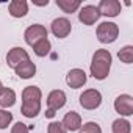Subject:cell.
I'll use <instances>...</instances> for the list:
<instances>
[{
    "label": "cell",
    "mask_w": 133,
    "mask_h": 133,
    "mask_svg": "<svg viewBox=\"0 0 133 133\" xmlns=\"http://www.w3.org/2000/svg\"><path fill=\"white\" fill-rule=\"evenodd\" d=\"M111 63H113V56H111L110 50L97 49L92 55L91 66H89V72H91L92 78H96L99 82L108 78L110 71H111Z\"/></svg>",
    "instance_id": "obj_1"
},
{
    "label": "cell",
    "mask_w": 133,
    "mask_h": 133,
    "mask_svg": "<svg viewBox=\"0 0 133 133\" xmlns=\"http://www.w3.org/2000/svg\"><path fill=\"white\" fill-rule=\"evenodd\" d=\"M97 39L102 44H113L119 36V25L110 21L100 22L97 25Z\"/></svg>",
    "instance_id": "obj_2"
},
{
    "label": "cell",
    "mask_w": 133,
    "mask_h": 133,
    "mask_svg": "<svg viewBox=\"0 0 133 133\" xmlns=\"http://www.w3.org/2000/svg\"><path fill=\"white\" fill-rule=\"evenodd\" d=\"M66 102H68V97H66V92L64 91H61V89H53V91H50L49 92V96H47V117H52V116H55V111H58V110H61L64 105H66Z\"/></svg>",
    "instance_id": "obj_3"
},
{
    "label": "cell",
    "mask_w": 133,
    "mask_h": 133,
    "mask_svg": "<svg viewBox=\"0 0 133 133\" xmlns=\"http://www.w3.org/2000/svg\"><path fill=\"white\" fill-rule=\"evenodd\" d=\"M78 102H80V107L85 110H89V111L97 110L102 105V94H100V91L91 88V89H86L80 94Z\"/></svg>",
    "instance_id": "obj_4"
},
{
    "label": "cell",
    "mask_w": 133,
    "mask_h": 133,
    "mask_svg": "<svg viewBox=\"0 0 133 133\" xmlns=\"http://www.w3.org/2000/svg\"><path fill=\"white\" fill-rule=\"evenodd\" d=\"M50 31L55 38L58 39H64V38H68L72 31V24L68 17H56L52 21L50 24Z\"/></svg>",
    "instance_id": "obj_5"
},
{
    "label": "cell",
    "mask_w": 133,
    "mask_h": 133,
    "mask_svg": "<svg viewBox=\"0 0 133 133\" xmlns=\"http://www.w3.org/2000/svg\"><path fill=\"white\" fill-rule=\"evenodd\" d=\"M47 35H49V31H47V28L44 27V25H41V24H33V25H30L27 30H25V33H24V39H25V42L30 45V47H33L36 42H39L41 39H47Z\"/></svg>",
    "instance_id": "obj_6"
},
{
    "label": "cell",
    "mask_w": 133,
    "mask_h": 133,
    "mask_svg": "<svg viewBox=\"0 0 133 133\" xmlns=\"http://www.w3.org/2000/svg\"><path fill=\"white\" fill-rule=\"evenodd\" d=\"M100 19V11L96 5H85L80 8L78 11V21L83 24V25H94L97 21Z\"/></svg>",
    "instance_id": "obj_7"
},
{
    "label": "cell",
    "mask_w": 133,
    "mask_h": 133,
    "mask_svg": "<svg viewBox=\"0 0 133 133\" xmlns=\"http://www.w3.org/2000/svg\"><path fill=\"white\" fill-rule=\"evenodd\" d=\"M114 110L121 117H128L133 114V97L130 94H121L114 100Z\"/></svg>",
    "instance_id": "obj_8"
},
{
    "label": "cell",
    "mask_w": 133,
    "mask_h": 133,
    "mask_svg": "<svg viewBox=\"0 0 133 133\" xmlns=\"http://www.w3.org/2000/svg\"><path fill=\"white\" fill-rule=\"evenodd\" d=\"M28 59H30V55L24 47H13L6 53V64L11 69H16L19 64H22V63H25Z\"/></svg>",
    "instance_id": "obj_9"
},
{
    "label": "cell",
    "mask_w": 133,
    "mask_h": 133,
    "mask_svg": "<svg viewBox=\"0 0 133 133\" xmlns=\"http://www.w3.org/2000/svg\"><path fill=\"white\" fill-rule=\"evenodd\" d=\"M88 82V75L83 69L80 68H75V69H71L68 72V75H66V83H68L69 88L72 89H78L82 86H85Z\"/></svg>",
    "instance_id": "obj_10"
},
{
    "label": "cell",
    "mask_w": 133,
    "mask_h": 133,
    "mask_svg": "<svg viewBox=\"0 0 133 133\" xmlns=\"http://www.w3.org/2000/svg\"><path fill=\"white\" fill-rule=\"evenodd\" d=\"M99 11H100V16H105V17H117L121 14V10H122V5L119 0H100V3L97 5Z\"/></svg>",
    "instance_id": "obj_11"
},
{
    "label": "cell",
    "mask_w": 133,
    "mask_h": 133,
    "mask_svg": "<svg viewBox=\"0 0 133 133\" xmlns=\"http://www.w3.org/2000/svg\"><path fill=\"white\" fill-rule=\"evenodd\" d=\"M63 127L68 130V131H78L83 125L82 122V116L77 113V111H69V113H66L63 121H61Z\"/></svg>",
    "instance_id": "obj_12"
},
{
    "label": "cell",
    "mask_w": 133,
    "mask_h": 133,
    "mask_svg": "<svg viewBox=\"0 0 133 133\" xmlns=\"http://www.w3.org/2000/svg\"><path fill=\"white\" fill-rule=\"evenodd\" d=\"M8 13L14 19L25 17L28 14V2L27 0H13L8 5Z\"/></svg>",
    "instance_id": "obj_13"
},
{
    "label": "cell",
    "mask_w": 133,
    "mask_h": 133,
    "mask_svg": "<svg viewBox=\"0 0 133 133\" xmlns=\"http://www.w3.org/2000/svg\"><path fill=\"white\" fill-rule=\"evenodd\" d=\"M14 72H16V75H17L19 78H22V80L33 78V77H35V74H36V64H35L31 59H28V61H25V63L19 64L17 68L14 69Z\"/></svg>",
    "instance_id": "obj_14"
},
{
    "label": "cell",
    "mask_w": 133,
    "mask_h": 133,
    "mask_svg": "<svg viewBox=\"0 0 133 133\" xmlns=\"http://www.w3.org/2000/svg\"><path fill=\"white\" fill-rule=\"evenodd\" d=\"M21 113L28 119L36 117L41 113V102H22Z\"/></svg>",
    "instance_id": "obj_15"
},
{
    "label": "cell",
    "mask_w": 133,
    "mask_h": 133,
    "mask_svg": "<svg viewBox=\"0 0 133 133\" xmlns=\"http://www.w3.org/2000/svg\"><path fill=\"white\" fill-rule=\"evenodd\" d=\"M42 91L38 86H27L22 91V102H41Z\"/></svg>",
    "instance_id": "obj_16"
},
{
    "label": "cell",
    "mask_w": 133,
    "mask_h": 133,
    "mask_svg": "<svg viewBox=\"0 0 133 133\" xmlns=\"http://www.w3.org/2000/svg\"><path fill=\"white\" fill-rule=\"evenodd\" d=\"M16 103V92L11 88H3V91L0 92V107L2 110L11 108Z\"/></svg>",
    "instance_id": "obj_17"
},
{
    "label": "cell",
    "mask_w": 133,
    "mask_h": 133,
    "mask_svg": "<svg viewBox=\"0 0 133 133\" xmlns=\"http://www.w3.org/2000/svg\"><path fill=\"white\" fill-rule=\"evenodd\" d=\"M56 6L66 14H72L82 6V2L80 0H56Z\"/></svg>",
    "instance_id": "obj_18"
},
{
    "label": "cell",
    "mask_w": 133,
    "mask_h": 133,
    "mask_svg": "<svg viewBox=\"0 0 133 133\" xmlns=\"http://www.w3.org/2000/svg\"><path fill=\"white\" fill-rule=\"evenodd\" d=\"M50 50H52V44H50L49 39H41L39 42H36V44L33 45V53H35L36 56H39V58L47 56V55L50 53Z\"/></svg>",
    "instance_id": "obj_19"
},
{
    "label": "cell",
    "mask_w": 133,
    "mask_h": 133,
    "mask_svg": "<svg viewBox=\"0 0 133 133\" xmlns=\"http://www.w3.org/2000/svg\"><path fill=\"white\" fill-rule=\"evenodd\" d=\"M111 131L113 133H131V124L125 117H119V119L113 121Z\"/></svg>",
    "instance_id": "obj_20"
},
{
    "label": "cell",
    "mask_w": 133,
    "mask_h": 133,
    "mask_svg": "<svg viewBox=\"0 0 133 133\" xmlns=\"http://www.w3.org/2000/svg\"><path fill=\"white\" fill-rule=\"evenodd\" d=\"M117 58L124 64H131L133 63V45H124L117 52Z\"/></svg>",
    "instance_id": "obj_21"
},
{
    "label": "cell",
    "mask_w": 133,
    "mask_h": 133,
    "mask_svg": "<svg viewBox=\"0 0 133 133\" xmlns=\"http://www.w3.org/2000/svg\"><path fill=\"white\" fill-rule=\"evenodd\" d=\"M11 122H13V113L0 108V130L8 128V125H11Z\"/></svg>",
    "instance_id": "obj_22"
},
{
    "label": "cell",
    "mask_w": 133,
    "mask_h": 133,
    "mask_svg": "<svg viewBox=\"0 0 133 133\" xmlns=\"http://www.w3.org/2000/svg\"><path fill=\"white\" fill-rule=\"evenodd\" d=\"M80 133H102V128H100V125H99L97 122L89 121V122H85V124L82 125Z\"/></svg>",
    "instance_id": "obj_23"
},
{
    "label": "cell",
    "mask_w": 133,
    "mask_h": 133,
    "mask_svg": "<svg viewBox=\"0 0 133 133\" xmlns=\"http://www.w3.org/2000/svg\"><path fill=\"white\" fill-rule=\"evenodd\" d=\"M47 133H68V130L63 127L61 122L53 121V122L49 124V127H47Z\"/></svg>",
    "instance_id": "obj_24"
},
{
    "label": "cell",
    "mask_w": 133,
    "mask_h": 133,
    "mask_svg": "<svg viewBox=\"0 0 133 133\" xmlns=\"http://www.w3.org/2000/svg\"><path fill=\"white\" fill-rule=\"evenodd\" d=\"M11 133H30V128H28V125L27 124H24V122H16L13 127H11Z\"/></svg>",
    "instance_id": "obj_25"
},
{
    "label": "cell",
    "mask_w": 133,
    "mask_h": 133,
    "mask_svg": "<svg viewBox=\"0 0 133 133\" xmlns=\"http://www.w3.org/2000/svg\"><path fill=\"white\" fill-rule=\"evenodd\" d=\"M35 5H38V6H47L49 5V0H44V2H33Z\"/></svg>",
    "instance_id": "obj_26"
},
{
    "label": "cell",
    "mask_w": 133,
    "mask_h": 133,
    "mask_svg": "<svg viewBox=\"0 0 133 133\" xmlns=\"http://www.w3.org/2000/svg\"><path fill=\"white\" fill-rule=\"evenodd\" d=\"M3 88H5V86H3V83H2V82H0V92H2V91H3Z\"/></svg>",
    "instance_id": "obj_27"
}]
</instances>
